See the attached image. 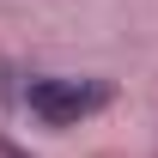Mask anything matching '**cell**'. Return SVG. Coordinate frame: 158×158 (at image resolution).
I'll use <instances>...</instances> for the list:
<instances>
[{
	"mask_svg": "<svg viewBox=\"0 0 158 158\" xmlns=\"http://www.w3.org/2000/svg\"><path fill=\"white\" fill-rule=\"evenodd\" d=\"M103 103H110L103 79H31V91H24V110L49 128H73V122L98 116Z\"/></svg>",
	"mask_w": 158,
	"mask_h": 158,
	"instance_id": "cell-1",
	"label": "cell"
}]
</instances>
